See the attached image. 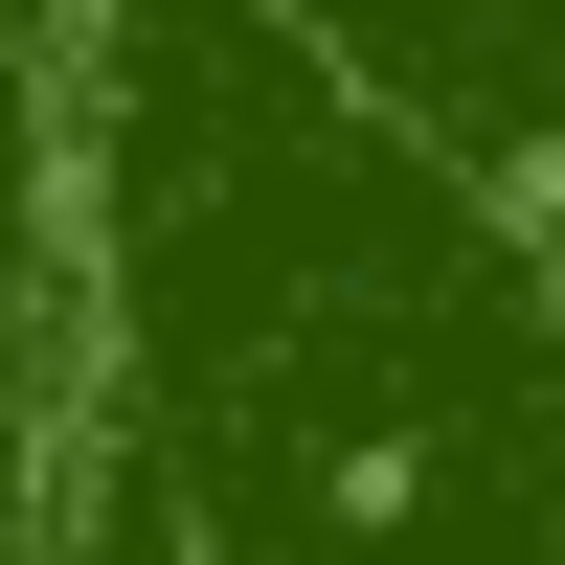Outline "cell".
Wrapping results in <instances>:
<instances>
[{"mask_svg": "<svg viewBox=\"0 0 565 565\" xmlns=\"http://www.w3.org/2000/svg\"><path fill=\"white\" fill-rule=\"evenodd\" d=\"M90 362L181 565H565V226L295 0H90Z\"/></svg>", "mask_w": 565, "mask_h": 565, "instance_id": "obj_1", "label": "cell"}]
</instances>
